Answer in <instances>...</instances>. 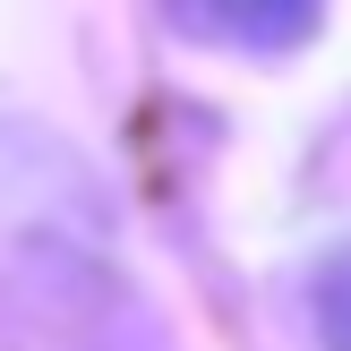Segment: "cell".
Listing matches in <instances>:
<instances>
[{
	"label": "cell",
	"mask_w": 351,
	"mask_h": 351,
	"mask_svg": "<svg viewBox=\"0 0 351 351\" xmlns=\"http://www.w3.org/2000/svg\"><path fill=\"white\" fill-rule=\"evenodd\" d=\"M163 9L180 34L223 43V51H300L317 34L326 0H163Z\"/></svg>",
	"instance_id": "6da1fadb"
},
{
	"label": "cell",
	"mask_w": 351,
	"mask_h": 351,
	"mask_svg": "<svg viewBox=\"0 0 351 351\" xmlns=\"http://www.w3.org/2000/svg\"><path fill=\"white\" fill-rule=\"evenodd\" d=\"M308 308H317V343L351 351V249H335L317 274H308Z\"/></svg>",
	"instance_id": "7a4b0ae2"
}]
</instances>
